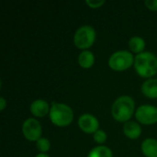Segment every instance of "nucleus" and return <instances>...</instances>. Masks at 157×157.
<instances>
[{"instance_id": "f3484780", "label": "nucleus", "mask_w": 157, "mask_h": 157, "mask_svg": "<svg viewBox=\"0 0 157 157\" xmlns=\"http://www.w3.org/2000/svg\"><path fill=\"white\" fill-rule=\"evenodd\" d=\"M94 140L96 143L98 144H103L106 142L107 140V134L104 131L98 130V132H96L94 133Z\"/></svg>"}, {"instance_id": "9d476101", "label": "nucleus", "mask_w": 157, "mask_h": 157, "mask_svg": "<svg viewBox=\"0 0 157 157\" xmlns=\"http://www.w3.org/2000/svg\"><path fill=\"white\" fill-rule=\"evenodd\" d=\"M123 132L129 139L134 140L141 135L142 129L138 123L134 121H127L123 126Z\"/></svg>"}, {"instance_id": "1a4fd4ad", "label": "nucleus", "mask_w": 157, "mask_h": 157, "mask_svg": "<svg viewBox=\"0 0 157 157\" xmlns=\"http://www.w3.org/2000/svg\"><path fill=\"white\" fill-rule=\"evenodd\" d=\"M30 112L35 117H43L50 112L49 104L42 99H37L30 105Z\"/></svg>"}, {"instance_id": "ddd939ff", "label": "nucleus", "mask_w": 157, "mask_h": 157, "mask_svg": "<svg viewBox=\"0 0 157 157\" xmlns=\"http://www.w3.org/2000/svg\"><path fill=\"white\" fill-rule=\"evenodd\" d=\"M94 63H95V56L89 51H84L78 56V63L83 68L88 69L93 66Z\"/></svg>"}, {"instance_id": "423d86ee", "label": "nucleus", "mask_w": 157, "mask_h": 157, "mask_svg": "<svg viewBox=\"0 0 157 157\" xmlns=\"http://www.w3.org/2000/svg\"><path fill=\"white\" fill-rule=\"evenodd\" d=\"M137 121L145 125H150L157 122V108L150 105H143L139 107L135 112Z\"/></svg>"}, {"instance_id": "2eb2a0df", "label": "nucleus", "mask_w": 157, "mask_h": 157, "mask_svg": "<svg viewBox=\"0 0 157 157\" xmlns=\"http://www.w3.org/2000/svg\"><path fill=\"white\" fill-rule=\"evenodd\" d=\"M87 157H112V152L106 146H98L89 152Z\"/></svg>"}, {"instance_id": "f03ea898", "label": "nucleus", "mask_w": 157, "mask_h": 157, "mask_svg": "<svg viewBox=\"0 0 157 157\" xmlns=\"http://www.w3.org/2000/svg\"><path fill=\"white\" fill-rule=\"evenodd\" d=\"M135 103L130 96H121L118 98L112 107L111 113L113 118L120 122H127L134 112Z\"/></svg>"}, {"instance_id": "6e6552de", "label": "nucleus", "mask_w": 157, "mask_h": 157, "mask_svg": "<svg viewBox=\"0 0 157 157\" xmlns=\"http://www.w3.org/2000/svg\"><path fill=\"white\" fill-rule=\"evenodd\" d=\"M79 128L86 133H95L98 131V121L91 114H84L78 119Z\"/></svg>"}, {"instance_id": "4468645a", "label": "nucleus", "mask_w": 157, "mask_h": 157, "mask_svg": "<svg viewBox=\"0 0 157 157\" xmlns=\"http://www.w3.org/2000/svg\"><path fill=\"white\" fill-rule=\"evenodd\" d=\"M129 47H130V49H131V51L132 52L140 54V53L144 52V50L145 48V41L141 37L135 36V37H132L130 40Z\"/></svg>"}, {"instance_id": "f257e3e1", "label": "nucleus", "mask_w": 157, "mask_h": 157, "mask_svg": "<svg viewBox=\"0 0 157 157\" xmlns=\"http://www.w3.org/2000/svg\"><path fill=\"white\" fill-rule=\"evenodd\" d=\"M134 68L137 74L144 78L157 74V57L149 52H144L134 58Z\"/></svg>"}, {"instance_id": "0eeeda50", "label": "nucleus", "mask_w": 157, "mask_h": 157, "mask_svg": "<svg viewBox=\"0 0 157 157\" xmlns=\"http://www.w3.org/2000/svg\"><path fill=\"white\" fill-rule=\"evenodd\" d=\"M22 132L25 138L30 142L38 141L41 135L40 123L35 119H28L22 125Z\"/></svg>"}, {"instance_id": "20e7f679", "label": "nucleus", "mask_w": 157, "mask_h": 157, "mask_svg": "<svg viewBox=\"0 0 157 157\" xmlns=\"http://www.w3.org/2000/svg\"><path fill=\"white\" fill-rule=\"evenodd\" d=\"M96 40V31L93 27L86 25L80 27L75 33V45L82 50L90 48Z\"/></svg>"}, {"instance_id": "9b49d317", "label": "nucleus", "mask_w": 157, "mask_h": 157, "mask_svg": "<svg viewBox=\"0 0 157 157\" xmlns=\"http://www.w3.org/2000/svg\"><path fill=\"white\" fill-rule=\"evenodd\" d=\"M142 151L146 157H157V140L148 138L142 144Z\"/></svg>"}, {"instance_id": "dca6fc26", "label": "nucleus", "mask_w": 157, "mask_h": 157, "mask_svg": "<svg viewBox=\"0 0 157 157\" xmlns=\"http://www.w3.org/2000/svg\"><path fill=\"white\" fill-rule=\"evenodd\" d=\"M36 147H37V149H38L40 152L45 154L46 152H48V151L50 150L51 144H50V142H49L48 139H46V138H40V139H39V140L37 141V143H36Z\"/></svg>"}, {"instance_id": "39448f33", "label": "nucleus", "mask_w": 157, "mask_h": 157, "mask_svg": "<svg viewBox=\"0 0 157 157\" xmlns=\"http://www.w3.org/2000/svg\"><path fill=\"white\" fill-rule=\"evenodd\" d=\"M134 63L132 53L127 51L114 52L109 59V66L114 71H124L130 68Z\"/></svg>"}, {"instance_id": "aec40b11", "label": "nucleus", "mask_w": 157, "mask_h": 157, "mask_svg": "<svg viewBox=\"0 0 157 157\" xmlns=\"http://www.w3.org/2000/svg\"><path fill=\"white\" fill-rule=\"evenodd\" d=\"M6 106V99L4 98H0V109L1 110H4Z\"/></svg>"}, {"instance_id": "7ed1b4c3", "label": "nucleus", "mask_w": 157, "mask_h": 157, "mask_svg": "<svg viewBox=\"0 0 157 157\" xmlns=\"http://www.w3.org/2000/svg\"><path fill=\"white\" fill-rule=\"evenodd\" d=\"M74 111L72 109L63 103H52L50 109V120L58 127H65L72 123Z\"/></svg>"}, {"instance_id": "6ab92c4d", "label": "nucleus", "mask_w": 157, "mask_h": 157, "mask_svg": "<svg viewBox=\"0 0 157 157\" xmlns=\"http://www.w3.org/2000/svg\"><path fill=\"white\" fill-rule=\"evenodd\" d=\"M145 6L153 11H157V0H147L144 2Z\"/></svg>"}, {"instance_id": "412c9836", "label": "nucleus", "mask_w": 157, "mask_h": 157, "mask_svg": "<svg viewBox=\"0 0 157 157\" xmlns=\"http://www.w3.org/2000/svg\"><path fill=\"white\" fill-rule=\"evenodd\" d=\"M35 157H50L48 155H46V154H43V153H40V154H39V155H37Z\"/></svg>"}, {"instance_id": "a211bd4d", "label": "nucleus", "mask_w": 157, "mask_h": 157, "mask_svg": "<svg viewBox=\"0 0 157 157\" xmlns=\"http://www.w3.org/2000/svg\"><path fill=\"white\" fill-rule=\"evenodd\" d=\"M86 4L90 6L91 8H98L100 7L102 5L105 4V1L104 0H101V1H98V0H86Z\"/></svg>"}, {"instance_id": "f8f14e48", "label": "nucleus", "mask_w": 157, "mask_h": 157, "mask_svg": "<svg viewBox=\"0 0 157 157\" xmlns=\"http://www.w3.org/2000/svg\"><path fill=\"white\" fill-rule=\"evenodd\" d=\"M143 94L149 98H157V79H149L142 86Z\"/></svg>"}]
</instances>
